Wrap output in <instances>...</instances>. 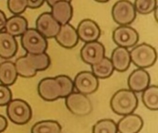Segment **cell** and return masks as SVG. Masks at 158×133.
I'll use <instances>...</instances> for the list:
<instances>
[{"label": "cell", "mask_w": 158, "mask_h": 133, "mask_svg": "<svg viewBox=\"0 0 158 133\" xmlns=\"http://www.w3.org/2000/svg\"><path fill=\"white\" fill-rule=\"evenodd\" d=\"M114 69L118 72H125L131 66V56L128 48L118 46L112 52L110 58Z\"/></svg>", "instance_id": "obj_19"}, {"label": "cell", "mask_w": 158, "mask_h": 133, "mask_svg": "<svg viewBox=\"0 0 158 133\" xmlns=\"http://www.w3.org/2000/svg\"><path fill=\"white\" fill-rule=\"evenodd\" d=\"M76 31L79 39L84 43L97 41L101 35V29L99 25L90 19H82L79 23Z\"/></svg>", "instance_id": "obj_13"}, {"label": "cell", "mask_w": 158, "mask_h": 133, "mask_svg": "<svg viewBox=\"0 0 158 133\" xmlns=\"http://www.w3.org/2000/svg\"><path fill=\"white\" fill-rule=\"evenodd\" d=\"M153 12H155V18H156V20L157 21V6L155 8V10Z\"/></svg>", "instance_id": "obj_33"}, {"label": "cell", "mask_w": 158, "mask_h": 133, "mask_svg": "<svg viewBox=\"0 0 158 133\" xmlns=\"http://www.w3.org/2000/svg\"><path fill=\"white\" fill-rule=\"evenodd\" d=\"M55 38L57 44L66 49L74 48L80 41L76 29L69 23L61 25Z\"/></svg>", "instance_id": "obj_14"}, {"label": "cell", "mask_w": 158, "mask_h": 133, "mask_svg": "<svg viewBox=\"0 0 158 133\" xmlns=\"http://www.w3.org/2000/svg\"><path fill=\"white\" fill-rule=\"evenodd\" d=\"M62 127L56 120H42L36 122L31 130V133H61Z\"/></svg>", "instance_id": "obj_24"}, {"label": "cell", "mask_w": 158, "mask_h": 133, "mask_svg": "<svg viewBox=\"0 0 158 133\" xmlns=\"http://www.w3.org/2000/svg\"><path fill=\"white\" fill-rule=\"evenodd\" d=\"M20 37L22 48L29 54L44 53L48 48L47 39L36 29H27Z\"/></svg>", "instance_id": "obj_6"}, {"label": "cell", "mask_w": 158, "mask_h": 133, "mask_svg": "<svg viewBox=\"0 0 158 133\" xmlns=\"http://www.w3.org/2000/svg\"><path fill=\"white\" fill-rule=\"evenodd\" d=\"M44 1L45 0H27L28 7H30L31 9L39 8L40 6H42L44 5Z\"/></svg>", "instance_id": "obj_29"}, {"label": "cell", "mask_w": 158, "mask_h": 133, "mask_svg": "<svg viewBox=\"0 0 158 133\" xmlns=\"http://www.w3.org/2000/svg\"><path fill=\"white\" fill-rule=\"evenodd\" d=\"M136 17V9L130 0H118L112 7V18L119 26L131 24Z\"/></svg>", "instance_id": "obj_8"}, {"label": "cell", "mask_w": 158, "mask_h": 133, "mask_svg": "<svg viewBox=\"0 0 158 133\" xmlns=\"http://www.w3.org/2000/svg\"><path fill=\"white\" fill-rule=\"evenodd\" d=\"M37 91L43 100L53 102L59 98H66L74 91L73 81L67 75L44 78L38 83Z\"/></svg>", "instance_id": "obj_1"}, {"label": "cell", "mask_w": 158, "mask_h": 133, "mask_svg": "<svg viewBox=\"0 0 158 133\" xmlns=\"http://www.w3.org/2000/svg\"><path fill=\"white\" fill-rule=\"evenodd\" d=\"M58 1H61V0H45V2L47 3V5L51 7L55 3H56V2H58ZM66 1H69V2H71V0H66Z\"/></svg>", "instance_id": "obj_32"}, {"label": "cell", "mask_w": 158, "mask_h": 133, "mask_svg": "<svg viewBox=\"0 0 158 133\" xmlns=\"http://www.w3.org/2000/svg\"><path fill=\"white\" fill-rule=\"evenodd\" d=\"M54 19L60 24H66L70 21L73 16V7L69 1L61 0L51 6V12Z\"/></svg>", "instance_id": "obj_17"}, {"label": "cell", "mask_w": 158, "mask_h": 133, "mask_svg": "<svg viewBox=\"0 0 158 133\" xmlns=\"http://www.w3.org/2000/svg\"><path fill=\"white\" fill-rule=\"evenodd\" d=\"M133 5L137 13L147 15L152 13L157 6V0H135Z\"/></svg>", "instance_id": "obj_26"}, {"label": "cell", "mask_w": 158, "mask_h": 133, "mask_svg": "<svg viewBox=\"0 0 158 133\" xmlns=\"http://www.w3.org/2000/svg\"><path fill=\"white\" fill-rule=\"evenodd\" d=\"M60 26L50 12L42 13L36 19V30L46 39L55 38Z\"/></svg>", "instance_id": "obj_12"}, {"label": "cell", "mask_w": 158, "mask_h": 133, "mask_svg": "<svg viewBox=\"0 0 158 133\" xmlns=\"http://www.w3.org/2000/svg\"><path fill=\"white\" fill-rule=\"evenodd\" d=\"M68 110L75 116L84 117L93 112V104L90 98L79 92H72L65 98Z\"/></svg>", "instance_id": "obj_7"}, {"label": "cell", "mask_w": 158, "mask_h": 133, "mask_svg": "<svg viewBox=\"0 0 158 133\" xmlns=\"http://www.w3.org/2000/svg\"><path fill=\"white\" fill-rule=\"evenodd\" d=\"M92 72L98 78V79H107L114 73V67L110 58L105 56L101 59L98 63L91 66Z\"/></svg>", "instance_id": "obj_22"}, {"label": "cell", "mask_w": 158, "mask_h": 133, "mask_svg": "<svg viewBox=\"0 0 158 133\" xmlns=\"http://www.w3.org/2000/svg\"><path fill=\"white\" fill-rule=\"evenodd\" d=\"M95 2H99V3H106L108 2L109 0H94Z\"/></svg>", "instance_id": "obj_34"}, {"label": "cell", "mask_w": 158, "mask_h": 133, "mask_svg": "<svg viewBox=\"0 0 158 133\" xmlns=\"http://www.w3.org/2000/svg\"><path fill=\"white\" fill-rule=\"evenodd\" d=\"M28 29V21L21 15H13L9 19H6L5 25V31L12 35L13 37H20Z\"/></svg>", "instance_id": "obj_20"}, {"label": "cell", "mask_w": 158, "mask_h": 133, "mask_svg": "<svg viewBox=\"0 0 158 133\" xmlns=\"http://www.w3.org/2000/svg\"><path fill=\"white\" fill-rule=\"evenodd\" d=\"M19 44L16 37H13L6 31H0V57L3 59H11L18 52Z\"/></svg>", "instance_id": "obj_18"}, {"label": "cell", "mask_w": 158, "mask_h": 133, "mask_svg": "<svg viewBox=\"0 0 158 133\" xmlns=\"http://www.w3.org/2000/svg\"><path fill=\"white\" fill-rule=\"evenodd\" d=\"M18 79L15 65L11 61H5L0 64V83L6 86L13 85Z\"/></svg>", "instance_id": "obj_21"}, {"label": "cell", "mask_w": 158, "mask_h": 133, "mask_svg": "<svg viewBox=\"0 0 158 133\" xmlns=\"http://www.w3.org/2000/svg\"><path fill=\"white\" fill-rule=\"evenodd\" d=\"M12 100V92L8 86L0 83V106H6Z\"/></svg>", "instance_id": "obj_28"}, {"label": "cell", "mask_w": 158, "mask_h": 133, "mask_svg": "<svg viewBox=\"0 0 158 133\" xmlns=\"http://www.w3.org/2000/svg\"><path fill=\"white\" fill-rule=\"evenodd\" d=\"M7 125H8L7 119L4 116L0 115V133L6 131V129L7 128Z\"/></svg>", "instance_id": "obj_30"}, {"label": "cell", "mask_w": 158, "mask_h": 133, "mask_svg": "<svg viewBox=\"0 0 158 133\" xmlns=\"http://www.w3.org/2000/svg\"><path fill=\"white\" fill-rule=\"evenodd\" d=\"M118 133H139L143 127V119L137 114L123 116L117 123Z\"/></svg>", "instance_id": "obj_16"}, {"label": "cell", "mask_w": 158, "mask_h": 133, "mask_svg": "<svg viewBox=\"0 0 158 133\" xmlns=\"http://www.w3.org/2000/svg\"><path fill=\"white\" fill-rule=\"evenodd\" d=\"M151 82L150 74L144 69H137L133 70L128 78L129 89L135 94L143 93Z\"/></svg>", "instance_id": "obj_15"}, {"label": "cell", "mask_w": 158, "mask_h": 133, "mask_svg": "<svg viewBox=\"0 0 158 133\" xmlns=\"http://www.w3.org/2000/svg\"><path fill=\"white\" fill-rule=\"evenodd\" d=\"M139 105L136 94L130 89H121L116 92L111 100L110 107L112 111L118 116H126L133 113Z\"/></svg>", "instance_id": "obj_3"}, {"label": "cell", "mask_w": 158, "mask_h": 133, "mask_svg": "<svg viewBox=\"0 0 158 133\" xmlns=\"http://www.w3.org/2000/svg\"><path fill=\"white\" fill-rule=\"evenodd\" d=\"M143 105L151 111L158 109V87L156 85H149L142 94Z\"/></svg>", "instance_id": "obj_23"}, {"label": "cell", "mask_w": 158, "mask_h": 133, "mask_svg": "<svg viewBox=\"0 0 158 133\" xmlns=\"http://www.w3.org/2000/svg\"><path fill=\"white\" fill-rule=\"evenodd\" d=\"M6 115L12 123L22 126L31 121L32 110L26 101L22 99H12L6 105Z\"/></svg>", "instance_id": "obj_5"}, {"label": "cell", "mask_w": 158, "mask_h": 133, "mask_svg": "<svg viewBox=\"0 0 158 133\" xmlns=\"http://www.w3.org/2000/svg\"><path fill=\"white\" fill-rule=\"evenodd\" d=\"M73 85L77 92L89 95L98 90L99 79L92 71H81L75 76Z\"/></svg>", "instance_id": "obj_10"}, {"label": "cell", "mask_w": 158, "mask_h": 133, "mask_svg": "<svg viewBox=\"0 0 158 133\" xmlns=\"http://www.w3.org/2000/svg\"><path fill=\"white\" fill-rule=\"evenodd\" d=\"M106 56V48L98 41L85 43V44L81 49V60L93 66L98 63L101 59Z\"/></svg>", "instance_id": "obj_11"}, {"label": "cell", "mask_w": 158, "mask_h": 133, "mask_svg": "<svg viewBox=\"0 0 158 133\" xmlns=\"http://www.w3.org/2000/svg\"><path fill=\"white\" fill-rule=\"evenodd\" d=\"M112 38L118 46L131 48L138 44L139 33L130 25H121L114 30Z\"/></svg>", "instance_id": "obj_9"}, {"label": "cell", "mask_w": 158, "mask_h": 133, "mask_svg": "<svg viewBox=\"0 0 158 133\" xmlns=\"http://www.w3.org/2000/svg\"><path fill=\"white\" fill-rule=\"evenodd\" d=\"M131 61L138 69H148L153 67L157 59V53L154 46L148 44L136 45L130 51Z\"/></svg>", "instance_id": "obj_4"}, {"label": "cell", "mask_w": 158, "mask_h": 133, "mask_svg": "<svg viewBox=\"0 0 158 133\" xmlns=\"http://www.w3.org/2000/svg\"><path fill=\"white\" fill-rule=\"evenodd\" d=\"M14 65L18 76L22 78H32L38 71L47 69L51 65V59L46 52L41 54L27 53L25 56L17 58Z\"/></svg>", "instance_id": "obj_2"}, {"label": "cell", "mask_w": 158, "mask_h": 133, "mask_svg": "<svg viewBox=\"0 0 158 133\" xmlns=\"http://www.w3.org/2000/svg\"><path fill=\"white\" fill-rule=\"evenodd\" d=\"M6 14L0 10V31H2L5 28V25H6Z\"/></svg>", "instance_id": "obj_31"}, {"label": "cell", "mask_w": 158, "mask_h": 133, "mask_svg": "<svg viewBox=\"0 0 158 133\" xmlns=\"http://www.w3.org/2000/svg\"><path fill=\"white\" fill-rule=\"evenodd\" d=\"M93 133H118L117 123L113 119L104 118L98 120L93 127Z\"/></svg>", "instance_id": "obj_25"}, {"label": "cell", "mask_w": 158, "mask_h": 133, "mask_svg": "<svg viewBox=\"0 0 158 133\" xmlns=\"http://www.w3.org/2000/svg\"><path fill=\"white\" fill-rule=\"evenodd\" d=\"M27 7V0H7V8L13 15H21Z\"/></svg>", "instance_id": "obj_27"}]
</instances>
